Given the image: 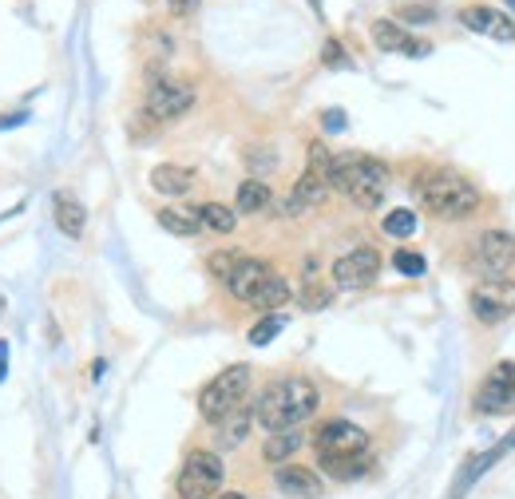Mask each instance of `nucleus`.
Instances as JSON below:
<instances>
[{
	"label": "nucleus",
	"mask_w": 515,
	"mask_h": 499,
	"mask_svg": "<svg viewBox=\"0 0 515 499\" xmlns=\"http://www.w3.org/2000/svg\"><path fill=\"white\" fill-rule=\"evenodd\" d=\"M317 385L309 377H278L270 381L258 400H254V424L266 432H286L302 428L309 416L317 412Z\"/></svg>",
	"instance_id": "nucleus-1"
},
{
	"label": "nucleus",
	"mask_w": 515,
	"mask_h": 499,
	"mask_svg": "<svg viewBox=\"0 0 515 499\" xmlns=\"http://www.w3.org/2000/svg\"><path fill=\"white\" fill-rule=\"evenodd\" d=\"M325 179H329V191L345 195L361 210H377L389 195V167L381 159H373V155H361V151L333 155Z\"/></svg>",
	"instance_id": "nucleus-2"
},
{
	"label": "nucleus",
	"mask_w": 515,
	"mask_h": 499,
	"mask_svg": "<svg viewBox=\"0 0 515 499\" xmlns=\"http://www.w3.org/2000/svg\"><path fill=\"white\" fill-rule=\"evenodd\" d=\"M412 191H416L420 206L432 218H444V222H460V218L476 214V206H480V187L472 179L456 175V171H444V167L416 175V187Z\"/></svg>",
	"instance_id": "nucleus-3"
},
{
	"label": "nucleus",
	"mask_w": 515,
	"mask_h": 499,
	"mask_svg": "<svg viewBox=\"0 0 515 499\" xmlns=\"http://www.w3.org/2000/svg\"><path fill=\"white\" fill-rule=\"evenodd\" d=\"M250 365H230L222 369L214 381H206L203 393H199V416L206 424H218L222 416H230L238 404H246V393H250Z\"/></svg>",
	"instance_id": "nucleus-4"
},
{
	"label": "nucleus",
	"mask_w": 515,
	"mask_h": 499,
	"mask_svg": "<svg viewBox=\"0 0 515 499\" xmlns=\"http://www.w3.org/2000/svg\"><path fill=\"white\" fill-rule=\"evenodd\" d=\"M222 480H226L222 456L206 452V448H195L183 460L179 476H175V492H179V499H214L222 492Z\"/></svg>",
	"instance_id": "nucleus-5"
},
{
	"label": "nucleus",
	"mask_w": 515,
	"mask_h": 499,
	"mask_svg": "<svg viewBox=\"0 0 515 499\" xmlns=\"http://www.w3.org/2000/svg\"><path fill=\"white\" fill-rule=\"evenodd\" d=\"M191 107H195V88H191L187 80L155 76L151 88H147V100H143V115L155 119V123H175V119H183Z\"/></svg>",
	"instance_id": "nucleus-6"
},
{
	"label": "nucleus",
	"mask_w": 515,
	"mask_h": 499,
	"mask_svg": "<svg viewBox=\"0 0 515 499\" xmlns=\"http://www.w3.org/2000/svg\"><path fill=\"white\" fill-rule=\"evenodd\" d=\"M468 305H472V317L480 325H500L515 313V282L512 278H488V282L472 286Z\"/></svg>",
	"instance_id": "nucleus-7"
},
{
	"label": "nucleus",
	"mask_w": 515,
	"mask_h": 499,
	"mask_svg": "<svg viewBox=\"0 0 515 499\" xmlns=\"http://www.w3.org/2000/svg\"><path fill=\"white\" fill-rule=\"evenodd\" d=\"M381 274V254L373 246H357L333 262V286L337 290H365Z\"/></svg>",
	"instance_id": "nucleus-8"
},
{
	"label": "nucleus",
	"mask_w": 515,
	"mask_h": 499,
	"mask_svg": "<svg viewBox=\"0 0 515 499\" xmlns=\"http://www.w3.org/2000/svg\"><path fill=\"white\" fill-rule=\"evenodd\" d=\"M313 448L317 456H353V452H369V432L353 420H325L313 432Z\"/></svg>",
	"instance_id": "nucleus-9"
},
{
	"label": "nucleus",
	"mask_w": 515,
	"mask_h": 499,
	"mask_svg": "<svg viewBox=\"0 0 515 499\" xmlns=\"http://www.w3.org/2000/svg\"><path fill=\"white\" fill-rule=\"evenodd\" d=\"M512 404H515V365L512 361H500V365H492V373L476 389V412L496 416V412H512Z\"/></svg>",
	"instance_id": "nucleus-10"
},
{
	"label": "nucleus",
	"mask_w": 515,
	"mask_h": 499,
	"mask_svg": "<svg viewBox=\"0 0 515 499\" xmlns=\"http://www.w3.org/2000/svg\"><path fill=\"white\" fill-rule=\"evenodd\" d=\"M476 262L488 278H508V270L515 266V238L504 230H484L476 242Z\"/></svg>",
	"instance_id": "nucleus-11"
},
{
	"label": "nucleus",
	"mask_w": 515,
	"mask_h": 499,
	"mask_svg": "<svg viewBox=\"0 0 515 499\" xmlns=\"http://www.w3.org/2000/svg\"><path fill=\"white\" fill-rule=\"evenodd\" d=\"M274 484H278V492L290 499H321L325 496V480H321V472L317 468H306V464H278V472H274Z\"/></svg>",
	"instance_id": "nucleus-12"
},
{
	"label": "nucleus",
	"mask_w": 515,
	"mask_h": 499,
	"mask_svg": "<svg viewBox=\"0 0 515 499\" xmlns=\"http://www.w3.org/2000/svg\"><path fill=\"white\" fill-rule=\"evenodd\" d=\"M373 44L381 48V52H405V56H428L432 52V44L428 40H412V32L401 24V20H373Z\"/></svg>",
	"instance_id": "nucleus-13"
},
{
	"label": "nucleus",
	"mask_w": 515,
	"mask_h": 499,
	"mask_svg": "<svg viewBox=\"0 0 515 499\" xmlns=\"http://www.w3.org/2000/svg\"><path fill=\"white\" fill-rule=\"evenodd\" d=\"M460 24L472 28V32H484V36H492V40H500V44H515V20L504 16L500 8L472 4V8L460 12Z\"/></svg>",
	"instance_id": "nucleus-14"
},
{
	"label": "nucleus",
	"mask_w": 515,
	"mask_h": 499,
	"mask_svg": "<svg viewBox=\"0 0 515 499\" xmlns=\"http://www.w3.org/2000/svg\"><path fill=\"white\" fill-rule=\"evenodd\" d=\"M270 274H274V270H270V262H262V258H246V254H242V258H238V266H234V274H230L222 286H226V294H230L234 301H250V294H254Z\"/></svg>",
	"instance_id": "nucleus-15"
},
{
	"label": "nucleus",
	"mask_w": 515,
	"mask_h": 499,
	"mask_svg": "<svg viewBox=\"0 0 515 499\" xmlns=\"http://www.w3.org/2000/svg\"><path fill=\"white\" fill-rule=\"evenodd\" d=\"M195 183H199V175H195L191 167H179V163H159V167L151 171V191H159V195H167V199L191 195Z\"/></svg>",
	"instance_id": "nucleus-16"
},
{
	"label": "nucleus",
	"mask_w": 515,
	"mask_h": 499,
	"mask_svg": "<svg viewBox=\"0 0 515 499\" xmlns=\"http://www.w3.org/2000/svg\"><path fill=\"white\" fill-rule=\"evenodd\" d=\"M329 199V179L321 175V171H313L306 167V175L294 183V191H290V202H286V210L290 214H302V210H313V206H321V202Z\"/></svg>",
	"instance_id": "nucleus-17"
},
{
	"label": "nucleus",
	"mask_w": 515,
	"mask_h": 499,
	"mask_svg": "<svg viewBox=\"0 0 515 499\" xmlns=\"http://www.w3.org/2000/svg\"><path fill=\"white\" fill-rule=\"evenodd\" d=\"M369 468H373L369 452H353V456H317V472H325V476L337 480V484H353V480H361Z\"/></svg>",
	"instance_id": "nucleus-18"
},
{
	"label": "nucleus",
	"mask_w": 515,
	"mask_h": 499,
	"mask_svg": "<svg viewBox=\"0 0 515 499\" xmlns=\"http://www.w3.org/2000/svg\"><path fill=\"white\" fill-rule=\"evenodd\" d=\"M52 218H56L60 234H68V238H80L84 226H88L84 202L76 199V195H68V191H56V199H52Z\"/></svg>",
	"instance_id": "nucleus-19"
},
{
	"label": "nucleus",
	"mask_w": 515,
	"mask_h": 499,
	"mask_svg": "<svg viewBox=\"0 0 515 499\" xmlns=\"http://www.w3.org/2000/svg\"><path fill=\"white\" fill-rule=\"evenodd\" d=\"M250 428H254V408H250V404H238L230 416H222V420L214 424L218 448H238V444L250 436Z\"/></svg>",
	"instance_id": "nucleus-20"
},
{
	"label": "nucleus",
	"mask_w": 515,
	"mask_h": 499,
	"mask_svg": "<svg viewBox=\"0 0 515 499\" xmlns=\"http://www.w3.org/2000/svg\"><path fill=\"white\" fill-rule=\"evenodd\" d=\"M302 444H306V436H302V428H286V432H270V440H262V460L266 464H290L298 452H302Z\"/></svg>",
	"instance_id": "nucleus-21"
},
{
	"label": "nucleus",
	"mask_w": 515,
	"mask_h": 499,
	"mask_svg": "<svg viewBox=\"0 0 515 499\" xmlns=\"http://www.w3.org/2000/svg\"><path fill=\"white\" fill-rule=\"evenodd\" d=\"M294 298V290H290V282L282 278V274H270L254 294H250V301L246 305H254V309H262V313H278L286 301Z\"/></svg>",
	"instance_id": "nucleus-22"
},
{
	"label": "nucleus",
	"mask_w": 515,
	"mask_h": 499,
	"mask_svg": "<svg viewBox=\"0 0 515 499\" xmlns=\"http://www.w3.org/2000/svg\"><path fill=\"white\" fill-rule=\"evenodd\" d=\"M274 202V191L266 187V179H242L238 195H234V210L238 214H262Z\"/></svg>",
	"instance_id": "nucleus-23"
},
{
	"label": "nucleus",
	"mask_w": 515,
	"mask_h": 499,
	"mask_svg": "<svg viewBox=\"0 0 515 499\" xmlns=\"http://www.w3.org/2000/svg\"><path fill=\"white\" fill-rule=\"evenodd\" d=\"M155 218H159V226H163L167 234H175V238H195V234L203 230L199 210H175V206H163Z\"/></svg>",
	"instance_id": "nucleus-24"
},
{
	"label": "nucleus",
	"mask_w": 515,
	"mask_h": 499,
	"mask_svg": "<svg viewBox=\"0 0 515 499\" xmlns=\"http://www.w3.org/2000/svg\"><path fill=\"white\" fill-rule=\"evenodd\" d=\"M512 444H515V440H512ZM512 444H504V448H492V452H484V456L468 460V464H464V472H460V480L452 484V499L464 496V492H468V488H472V484H476V480L484 476V468H492V464H496V460H500V456H504V452H508Z\"/></svg>",
	"instance_id": "nucleus-25"
},
{
	"label": "nucleus",
	"mask_w": 515,
	"mask_h": 499,
	"mask_svg": "<svg viewBox=\"0 0 515 499\" xmlns=\"http://www.w3.org/2000/svg\"><path fill=\"white\" fill-rule=\"evenodd\" d=\"M199 222H203V230H214V234H234L238 230V210L222 206V202H203Z\"/></svg>",
	"instance_id": "nucleus-26"
},
{
	"label": "nucleus",
	"mask_w": 515,
	"mask_h": 499,
	"mask_svg": "<svg viewBox=\"0 0 515 499\" xmlns=\"http://www.w3.org/2000/svg\"><path fill=\"white\" fill-rule=\"evenodd\" d=\"M329 301H333V286H329V282H321V278H309L306 286H302V294H298V305H302L306 313L329 309Z\"/></svg>",
	"instance_id": "nucleus-27"
},
{
	"label": "nucleus",
	"mask_w": 515,
	"mask_h": 499,
	"mask_svg": "<svg viewBox=\"0 0 515 499\" xmlns=\"http://www.w3.org/2000/svg\"><path fill=\"white\" fill-rule=\"evenodd\" d=\"M282 329H286V317H282V313H266L258 325H250L246 341H250V345H270V341H274Z\"/></svg>",
	"instance_id": "nucleus-28"
},
{
	"label": "nucleus",
	"mask_w": 515,
	"mask_h": 499,
	"mask_svg": "<svg viewBox=\"0 0 515 499\" xmlns=\"http://www.w3.org/2000/svg\"><path fill=\"white\" fill-rule=\"evenodd\" d=\"M381 230H385L389 238H412V234H416V214L405 210V206H401V210H389L385 222H381Z\"/></svg>",
	"instance_id": "nucleus-29"
},
{
	"label": "nucleus",
	"mask_w": 515,
	"mask_h": 499,
	"mask_svg": "<svg viewBox=\"0 0 515 499\" xmlns=\"http://www.w3.org/2000/svg\"><path fill=\"white\" fill-rule=\"evenodd\" d=\"M238 250H214L210 258H206V270L214 274V282H226L230 274H234V266H238Z\"/></svg>",
	"instance_id": "nucleus-30"
},
{
	"label": "nucleus",
	"mask_w": 515,
	"mask_h": 499,
	"mask_svg": "<svg viewBox=\"0 0 515 499\" xmlns=\"http://www.w3.org/2000/svg\"><path fill=\"white\" fill-rule=\"evenodd\" d=\"M393 266H397V274H405V278H420V274L428 270L424 254H416V250H397V254H393Z\"/></svg>",
	"instance_id": "nucleus-31"
},
{
	"label": "nucleus",
	"mask_w": 515,
	"mask_h": 499,
	"mask_svg": "<svg viewBox=\"0 0 515 499\" xmlns=\"http://www.w3.org/2000/svg\"><path fill=\"white\" fill-rule=\"evenodd\" d=\"M397 16H401L405 24H428V20L436 16V8H428V4H405Z\"/></svg>",
	"instance_id": "nucleus-32"
},
{
	"label": "nucleus",
	"mask_w": 515,
	"mask_h": 499,
	"mask_svg": "<svg viewBox=\"0 0 515 499\" xmlns=\"http://www.w3.org/2000/svg\"><path fill=\"white\" fill-rule=\"evenodd\" d=\"M321 60H325V68H345V64H349V56H345V48H341L337 40H325Z\"/></svg>",
	"instance_id": "nucleus-33"
},
{
	"label": "nucleus",
	"mask_w": 515,
	"mask_h": 499,
	"mask_svg": "<svg viewBox=\"0 0 515 499\" xmlns=\"http://www.w3.org/2000/svg\"><path fill=\"white\" fill-rule=\"evenodd\" d=\"M199 8H203V0H167V12H171V16H179V20L195 16Z\"/></svg>",
	"instance_id": "nucleus-34"
},
{
	"label": "nucleus",
	"mask_w": 515,
	"mask_h": 499,
	"mask_svg": "<svg viewBox=\"0 0 515 499\" xmlns=\"http://www.w3.org/2000/svg\"><path fill=\"white\" fill-rule=\"evenodd\" d=\"M321 123H325V131H345V111H337V107H333V111H325V115H321Z\"/></svg>",
	"instance_id": "nucleus-35"
},
{
	"label": "nucleus",
	"mask_w": 515,
	"mask_h": 499,
	"mask_svg": "<svg viewBox=\"0 0 515 499\" xmlns=\"http://www.w3.org/2000/svg\"><path fill=\"white\" fill-rule=\"evenodd\" d=\"M24 119H28V111H16V115H0V131H4V127H20Z\"/></svg>",
	"instance_id": "nucleus-36"
},
{
	"label": "nucleus",
	"mask_w": 515,
	"mask_h": 499,
	"mask_svg": "<svg viewBox=\"0 0 515 499\" xmlns=\"http://www.w3.org/2000/svg\"><path fill=\"white\" fill-rule=\"evenodd\" d=\"M8 377V341H0V381Z\"/></svg>",
	"instance_id": "nucleus-37"
},
{
	"label": "nucleus",
	"mask_w": 515,
	"mask_h": 499,
	"mask_svg": "<svg viewBox=\"0 0 515 499\" xmlns=\"http://www.w3.org/2000/svg\"><path fill=\"white\" fill-rule=\"evenodd\" d=\"M214 499H250V496H242V492H218Z\"/></svg>",
	"instance_id": "nucleus-38"
},
{
	"label": "nucleus",
	"mask_w": 515,
	"mask_h": 499,
	"mask_svg": "<svg viewBox=\"0 0 515 499\" xmlns=\"http://www.w3.org/2000/svg\"><path fill=\"white\" fill-rule=\"evenodd\" d=\"M0 309H4V298H0Z\"/></svg>",
	"instance_id": "nucleus-39"
},
{
	"label": "nucleus",
	"mask_w": 515,
	"mask_h": 499,
	"mask_svg": "<svg viewBox=\"0 0 515 499\" xmlns=\"http://www.w3.org/2000/svg\"><path fill=\"white\" fill-rule=\"evenodd\" d=\"M508 4H515V0H508Z\"/></svg>",
	"instance_id": "nucleus-40"
}]
</instances>
